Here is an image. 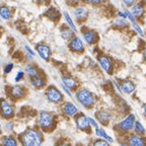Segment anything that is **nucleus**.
Returning <instances> with one entry per match:
<instances>
[{
  "instance_id": "nucleus-33",
  "label": "nucleus",
  "mask_w": 146,
  "mask_h": 146,
  "mask_svg": "<svg viewBox=\"0 0 146 146\" xmlns=\"http://www.w3.org/2000/svg\"><path fill=\"white\" fill-rule=\"evenodd\" d=\"M122 2H123V4L126 7H130L134 5V3L136 2V0H122Z\"/></svg>"
},
{
  "instance_id": "nucleus-34",
  "label": "nucleus",
  "mask_w": 146,
  "mask_h": 146,
  "mask_svg": "<svg viewBox=\"0 0 146 146\" xmlns=\"http://www.w3.org/2000/svg\"><path fill=\"white\" fill-rule=\"evenodd\" d=\"M23 77H25V72L23 71H19V72H17V74L15 76V81L19 82L21 80L23 79Z\"/></svg>"
},
{
  "instance_id": "nucleus-15",
  "label": "nucleus",
  "mask_w": 146,
  "mask_h": 146,
  "mask_svg": "<svg viewBox=\"0 0 146 146\" xmlns=\"http://www.w3.org/2000/svg\"><path fill=\"white\" fill-rule=\"evenodd\" d=\"M74 16L77 21H84L85 18L87 17V14H88V11H87V9L85 7H82V6H78L74 9Z\"/></svg>"
},
{
  "instance_id": "nucleus-3",
  "label": "nucleus",
  "mask_w": 146,
  "mask_h": 146,
  "mask_svg": "<svg viewBox=\"0 0 146 146\" xmlns=\"http://www.w3.org/2000/svg\"><path fill=\"white\" fill-rule=\"evenodd\" d=\"M38 123L42 130L44 131H51L55 125V118L51 113L42 111L39 114V119H38Z\"/></svg>"
},
{
  "instance_id": "nucleus-31",
  "label": "nucleus",
  "mask_w": 146,
  "mask_h": 146,
  "mask_svg": "<svg viewBox=\"0 0 146 146\" xmlns=\"http://www.w3.org/2000/svg\"><path fill=\"white\" fill-rule=\"evenodd\" d=\"M132 25H133V27H134L135 31H136V32L138 33V34H139L140 36H145V34L143 33V31H142V29L139 27V25H138V23H132Z\"/></svg>"
},
{
  "instance_id": "nucleus-28",
  "label": "nucleus",
  "mask_w": 146,
  "mask_h": 146,
  "mask_svg": "<svg viewBox=\"0 0 146 146\" xmlns=\"http://www.w3.org/2000/svg\"><path fill=\"white\" fill-rule=\"evenodd\" d=\"M2 144L4 145H9V146H14L17 145V141L15 140V138L9 136V137H4V139L2 140Z\"/></svg>"
},
{
  "instance_id": "nucleus-22",
  "label": "nucleus",
  "mask_w": 146,
  "mask_h": 146,
  "mask_svg": "<svg viewBox=\"0 0 146 146\" xmlns=\"http://www.w3.org/2000/svg\"><path fill=\"white\" fill-rule=\"evenodd\" d=\"M74 33L75 32H74L71 27H64V29L61 30V36L64 40L68 41V40H71L73 38V34H74Z\"/></svg>"
},
{
  "instance_id": "nucleus-16",
  "label": "nucleus",
  "mask_w": 146,
  "mask_h": 146,
  "mask_svg": "<svg viewBox=\"0 0 146 146\" xmlns=\"http://www.w3.org/2000/svg\"><path fill=\"white\" fill-rule=\"evenodd\" d=\"M96 118H98V121L100 122V123H102L104 125V124H108L110 122V120H111V118H112V115L110 114V112H108V111H100V112H98V114H96Z\"/></svg>"
},
{
  "instance_id": "nucleus-29",
  "label": "nucleus",
  "mask_w": 146,
  "mask_h": 146,
  "mask_svg": "<svg viewBox=\"0 0 146 146\" xmlns=\"http://www.w3.org/2000/svg\"><path fill=\"white\" fill-rule=\"evenodd\" d=\"M128 25V21H127V18H124V17H120L117 18L116 21H114V25L115 27H124Z\"/></svg>"
},
{
  "instance_id": "nucleus-32",
  "label": "nucleus",
  "mask_w": 146,
  "mask_h": 146,
  "mask_svg": "<svg viewBox=\"0 0 146 146\" xmlns=\"http://www.w3.org/2000/svg\"><path fill=\"white\" fill-rule=\"evenodd\" d=\"M12 69H13V64L9 63L4 67V70H3V72H4V74H8V73L11 72Z\"/></svg>"
},
{
  "instance_id": "nucleus-21",
  "label": "nucleus",
  "mask_w": 146,
  "mask_h": 146,
  "mask_svg": "<svg viewBox=\"0 0 146 146\" xmlns=\"http://www.w3.org/2000/svg\"><path fill=\"white\" fill-rule=\"evenodd\" d=\"M0 16L5 21H9L12 17V11L7 6H0Z\"/></svg>"
},
{
  "instance_id": "nucleus-19",
  "label": "nucleus",
  "mask_w": 146,
  "mask_h": 146,
  "mask_svg": "<svg viewBox=\"0 0 146 146\" xmlns=\"http://www.w3.org/2000/svg\"><path fill=\"white\" fill-rule=\"evenodd\" d=\"M31 82H32V85L36 89H40L42 87L45 86L46 82L43 78L41 77L40 75L38 76H35V77H31Z\"/></svg>"
},
{
  "instance_id": "nucleus-36",
  "label": "nucleus",
  "mask_w": 146,
  "mask_h": 146,
  "mask_svg": "<svg viewBox=\"0 0 146 146\" xmlns=\"http://www.w3.org/2000/svg\"><path fill=\"white\" fill-rule=\"evenodd\" d=\"M88 120H89V123H90V125L92 126L94 128H98V122L94 120V119H92V118H88Z\"/></svg>"
},
{
  "instance_id": "nucleus-18",
  "label": "nucleus",
  "mask_w": 146,
  "mask_h": 146,
  "mask_svg": "<svg viewBox=\"0 0 146 146\" xmlns=\"http://www.w3.org/2000/svg\"><path fill=\"white\" fill-rule=\"evenodd\" d=\"M135 88H136L135 84L132 81H130V80H126V81L122 82L121 89H122L123 92H125V94H132L133 91L135 90Z\"/></svg>"
},
{
  "instance_id": "nucleus-43",
  "label": "nucleus",
  "mask_w": 146,
  "mask_h": 146,
  "mask_svg": "<svg viewBox=\"0 0 146 146\" xmlns=\"http://www.w3.org/2000/svg\"><path fill=\"white\" fill-rule=\"evenodd\" d=\"M1 130H2V129H1V125H0V133H1Z\"/></svg>"
},
{
  "instance_id": "nucleus-6",
  "label": "nucleus",
  "mask_w": 146,
  "mask_h": 146,
  "mask_svg": "<svg viewBox=\"0 0 146 146\" xmlns=\"http://www.w3.org/2000/svg\"><path fill=\"white\" fill-rule=\"evenodd\" d=\"M0 114L4 119H10L14 115V108L6 100H0Z\"/></svg>"
},
{
  "instance_id": "nucleus-11",
  "label": "nucleus",
  "mask_w": 146,
  "mask_h": 146,
  "mask_svg": "<svg viewBox=\"0 0 146 146\" xmlns=\"http://www.w3.org/2000/svg\"><path fill=\"white\" fill-rule=\"evenodd\" d=\"M9 96L13 100H18V98H23L25 96V88L21 85H14L10 87L9 90Z\"/></svg>"
},
{
  "instance_id": "nucleus-1",
  "label": "nucleus",
  "mask_w": 146,
  "mask_h": 146,
  "mask_svg": "<svg viewBox=\"0 0 146 146\" xmlns=\"http://www.w3.org/2000/svg\"><path fill=\"white\" fill-rule=\"evenodd\" d=\"M23 145L25 146H39L43 143V135L40 131L35 129H29L25 131L19 137Z\"/></svg>"
},
{
  "instance_id": "nucleus-41",
  "label": "nucleus",
  "mask_w": 146,
  "mask_h": 146,
  "mask_svg": "<svg viewBox=\"0 0 146 146\" xmlns=\"http://www.w3.org/2000/svg\"><path fill=\"white\" fill-rule=\"evenodd\" d=\"M143 56H144V59H145V63H146V51L144 52V55H143Z\"/></svg>"
},
{
  "instance_id": "nucleus-23",
  "label": "nucleus",
  "mask_w": 146,
  "mask_h": 146,
  "mask_svg": "<svg viewBox=\"0 0 146 146\" xmlns=\"http://www.w3.org/2000/svg\"><path fill=\"white\" fill-rule=\"evenodd\" d=\"M96 135L98 137H100V138H104L105 140H107L108 142H110V143H112V142H114V139H113L112 137L109 136V135L106 133L105 130H103V129H100V128H96Z\"/></svg>"
},
{
  "instance_id": "nucleus-10",
  "label": "nucleus",
  "mask_w": 146,
  "mask_h": 146,
  "mask_svg": "<svg viewBox=\"0 0 146 146\" xmlns=\"http://www.w3.org/2000/svg\"><path fill=\"white\" fill-rule=\"evenodd\" d=\"M36 52L39 54V56L45 61H48L50 59L51 56V49L48 45L46 44H40L36 46Z\"/></svg>"
},
{
  "instance_id": "nucleus-26",
  "label": "nucleus",
  "mask_w": 146,
  "mask_h": 146,
  "mask_svg": "<svg viewBox=\"0 0 146 146\" xmlns=\"http://www.w3.org/2000/svg\"><path fill=\"white\" fill-rule=\"evenodd\" d=\"M63 15H64V17H65V21H66V23H68L69 27H71V29H72L74 32H76V31H77V29H76L75 25H74V23H73V21H72V18L70 17V15H69L68 12L64 11L63 12Z\"/></svg>"
},
{
  "instance_id": "nucleus-13",
  "label": "nucleus",
  "mask_w": 146,
  "mask_h": 146,
  "mask_svg": "<svg viewBox=\"0 0 146 146\" xmlns=\"http://www.w3.org/2000/svg\"><path fill=\"white\" fill-rule=\"evenodd\" d=\"M128 144L131 146H142L146 144V140L144 139L143 137H141L138 134L131 135L129 137V140H128Z\"/></svg>"
},
{
  "instance_id": "nucleus-38",
  "label": "nucleus",
  "mask_w": 146,
  "mask_h": 146,
  "mask_svg": "<svg viewBox=\"0 0 146 146\" xmlns=\"http://www.w3.org/2000/svg\"><path fill=\"white\" fill-rule=\"evenodd\" d=\"M62 87H63L64 91H65V92H66V94H67V96H71V91H70V89H69L68 87H67L65 84H63V83H62Z\"/></svg>"
},
{
  "instance_id": "nucleus-25",
  "label": "nucleus",
  "mask_w": 146,
  "mask_h": 146,
  "mask_svg": "<svg viewBox=\"0 0 146 146\" xmlns=\"http://www.w3.org/2000/svg\"><path fill=\"white\" fill-rule=\"evenodd\" d=\"M25 70H27V74L30 75V77H35V76L40 75L39 70H38L36 67H35L34 65H27V68H25Z\"/></svg>"
},
{
  "instance_id": "nucleus-17",
  "label": "nucleus",
  "mask_w": 146,
  "mask_h": 146,
  "mask_svg": "<svg viewBox=\"0 0 146 146\" xmlns=\"http://www.w3.org/2000/svg\"><path fill=\"white\" fill-rule=\"evenodd\" d=\"M145 11V7L142 3H137V4L133 5L132 9H131V13L136 17H142V15L144 14Z\"/></svg>"
},
{
  "instance_id": "nucleus-5",
  "label": "nucleus",
  "mask_w": 146,
  "mask_h": 146,
  "mask_svg": "<svg viewBox=\"0 0 146 146\" xmlns=\"http://www.w3.org/2000/svg\"><path fill=\"white\" fill-rule=\"evenodd\" d=\"M46 98L50 103L59 104L63 100V94L55 86H49L46 90Z\"/></svg>"
},
{
  "instance_id": "nucleus-42",
  "label": "nucleus",
  "mask_w": 146,
  "mask_h": 146,
  "mask_svg": "<svg viewBox=\"0 0 146 146\" xmlns=\"http://www.w3.org/2000/svg\"><path fill=\"white\" fill-rule=\"evenodd\" d=\"M144 115H145V117H146V106L144 107Z\"/></svg>"
},
{
  "instance_id": "nucleus-14",
  "label": "nucleus",
  "mask_w": 146,
  "mask_h": 146,
  "mask_svg": "<svg viewBox=\"0 0 146 146\" xmlns=\"http://www.w3.org/2000/svg\"><path fill=\"white\" fill-rule=\"evenodd\" d=\"M83 39H84V41L86 42L87 44H89V45H92V44H94L96 41H98V35H96V32H94V31H85V32H83Z\"/></svg>"
},
{
  "instance_id": "nucleus-39",
  "label": "nucleus",
  "mask_w": 146,
  "mask_h": 146,
  "mask_svg": "<svg viewBox=\"0 0 146 146\" xmlns=\"http://www.w3.org/2000/svg\"><path fill=\"white\" fill-rule=\"evenodd\" d=\"M81 0H67V2H68L69 5H76L80 2Z\"/></svg>"
},
{
  "instance_id": "nucleus-2",
  "label": "nucleus",
  "mask_w": 146,
  "mask_h": 146,
  "mask_svg": "<svg viewBox=\"0 0 146 146\" xmlns=\"http://www.w3.org/2000/svg\"><path fill=\"white\" fill-rule=\"evenodd\" d=\"M76 100L79 102V104H81L84 108H92L96 104V96H94V94L91 91L87 90L85 88L78 89L75 94Z\"/></svg>"
},
{
  "instance_id": "nucleus-9",
  "label": "nucleus",
  "mask_w": 146,
  "mask_h": 146,
  "mask_svg": "<svg viewBox=\"0 0 146 146\" xmlns=\"http://www.w3.org/2000/svg\"><path fill=\"white\" fill-rule=\"evenodd\" d=\"M69 48L71 51L76 53H81L84 50V45L82 43L81 39L78 38V36H73L72 39L70 40V43H69Z\"/></svg>"
},
{
  "instance_id": "nucleus-20",
  "label": "nucleus",
  "mask_w": 146,
  "mask_h": 146,
  "mask_svg": "<svg viewBox=\"0 0 146 146\" xmlns=\"http://www.w3.org/2000/svg\"><path fill=\"white\" fill-rule=\"evenodd\" d=\"M62 81H63V84H65L69 89H75L77 87V82L75 79H73L72 77H69V76H63L62 77Z\"/></svg>"
},
{
  "instance_id": "nucleus-4",
  "label": "nucleus",
  "mask_w": 146,
  "mask_h": 146,
  "mask_svg": "<svg viewBox=\"0 0 146 146\" xmlns=\"http://www.w3.org/2000/svg\"><path fill=\"white\" fill-rule=\"evenodd\" d=\"M135 122H136V120H135L134 115H128L125 119H123L120 123L115 126V129L119 132H129L133 129Z\"/></svg>"
},
{
  "instance_id": "nucleus-27",
  "label": "nucleus",
  "mask_w": 146,
  "mask_h": 146,
  "mask_svg": "<svg viewBox=\"0 0 146 146\" xmlns=\"http://www.w3.org/2000/svg\"><path fill=\"white\" fill-rule=\"evenodd\" d=\"M46 15L48 16V17H50L51 19H57L59 17V12L57 11V9H55L54 7H52V8H50L48 11L46 12Z\"/></svg>"
},
{
  "instance_id": "nucleus-35",
  "label": "nucleus",
  "mask_w": 146,
  "mask_h": 146,
  "mask_svg": "<svg viewBox=\"0 0 146 146\" xmlns=\"http://www.w3.org/2000/svg\"><path fill=\"white\" fill-rule=\"evenodd\" d=\"M86 3H89V4H92V5H98L100 4V3H103L105 0H84Z\"/></svg>"
},
{
  "instance_id": "nucleus-8",
  "label": "nucleus",
  "mask_w": 146,
  "mask_h": 146,
  "mask_svg": "<svg viewBox=\"0 0 146 146\" xmlns=\"http://www.w3.org/2000/svg\"><path fill=\"white\" fill-rule=\"evenodd\" d=\"M98 60L100 67L103 68V70L106 71L108 74H111L113 70V64L111 59L108 56H106V55H102V56H98Z\"/></svg>"
},
{
  "instance_id": "nucleus-40",
  "label": "nucleus",
  "mask_w": 146,
  "mask_h": 146,
  "mask_svg": "<svg viewBox=\"0 0 146 146\" xmlns=\"http://www.w3.org/2000/svg\"><path fill=\"white\" fill-rule=\"evenodd\" d=\"M25 50L29 52V54H30L31 56H33V57H34V56H35V52L30 48V47H29V46H25Z\"/></svg>"
},
{
  "instance_id": "nucleus-12",
  "label": "nucleus",
  "mask_w": 146,
  "mask_h": 146,
  "mask_svg": "<svg viewBox=\"0 0 146 146\" xmlns=\"http://www.w3.org/2000/svg\"><path fill=\"white\" fill-rule=\"evenodd\" d=\"M62 110H63L64 114L68 117H74L78 113L77 107L72 103H65L62 107Z\"/></svg>"
},
{
  "instance_id": "nucleus-30",
  "label": "nucleus",
  "mask_w": 146,
  "mask_h": 146,
  "mask_svg": "<svg viewBox=\"0 0 146 146\" xmlns=\"http://www.w3.org/2000/svg\"><path fill=\"white\" fill-rule=\"evenodd\" d=\"M110 142H108L107 140H105L104 138H102V139H98V140H96V141L94 142V145H102V146H107L109 145Z\"/></svg>"
},
{
  "instance_id": "nucleus-7",
  "label": "nucleus",
  "mask_w": 146,
  "mask_h": 146,
  "mask_svg": "<svg viewBox=\"0 0 146 146\" xmlns=\"http://www.w3.org/2000/svg\"><path fill=\"white\" fill-rule=\"evenodd\" d=\"M75 124L76 127L81 131H84L87 132L90 129V123H89V120L84 114H79L75 119Z\"/></svg>"
},
{
  "instance_id": "nucleus-24",
  "label": "nucleus",
  "mask_w": 146,
  "mask_h": 146,
  "mask_svg": "<svg viewBox=\"0 0 146 146\" xmlns=\"http://www.w3.org/2000/svg\"><path fill=\"white\" fill-rule=\"evenodd\" d=\"M133 130H134L135 134H138V135H143L145 134V129L144 127L142 126V124L140 123L139 121H136L134 124V127H133Z\"/></svg>"
},
{
  "instance_id": "nucleus-37",
  "label": "nucleus",
  "mask_w": 146,
  "mask_h": 146,
  "mask_svg": "<svg viewBox=\"0 0 146 146\" xmlns=\"http://www.w3.org/2000/svg\"><path fill=\"white\" fill-rule=\"evenodd\" d=\"M12 129H13V123H12V122H7L6 130L7 131H12Z\"/></svg>"
}]
</instances>
